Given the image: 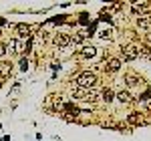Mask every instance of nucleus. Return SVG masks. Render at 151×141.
Returning <instances> with one entry per match:
<instances>
[{
  "label": "nucleus",
  "instance_id": "nucleus-1",
  "mask_svg": "<svg viewBox=\"0 0 151 141\" xmlns=\"http://www.w3.org/2000/svg\"><path fill=\"white\" fill-rule=\"evenodd\" d=\"M75 85L77 87H83V89H97L99 85V77L91 73V70H83L75 77Z\"/></svg>",
  "mask_w": 151,
  "mask_h": 141
},
{
  "label": "nucleus",
  "instance_id": "nucleus-2",
  "mask_svg": "<svg viewBox=\"0 0 151 141\" xmlns=\"http://www.w3.org/2000/svg\"><path fill=\"white\" fill-rule=\"evenodd\" d=\"M101 55V50L97 47H93V45H87V47H83L81 50H79V59H85V60H91V59H97Z\"/></svg>",
  "mask_w": 151,
  "mask_h": 141
},
{
  "label": "nucleus",
  "instance_id": "nucleus-3",
  "mask_svg": "<svg viewBox=\"0 0 151 141\" xmlns=\"http://www.w3.org/2000/svg\"><path fill=\"white\" fill-rule=\"evenodd\" d=\"M131 10L137 16H151V2H133Z\"/></svg>",
  "mask_w": 151,
  "mask_h": 141
},
{
  "label": "nucleus",
  "instance_id": "nucleus-4",
  "mask_svg": "<svg viewBox=\"0 0 151 141\" xmlns=\"http://www.w3.org/2000/svg\"><path fill=\"white\" fill-rule=\"evenodd\" d=\"M52 42L58 48H67V47H70V35L69 32H55L52 35Z\"/></svg>",
  "mask_w": 151,
  "mask_h": 141
},
{
  "label": "nucleus",
  "instance_id": "nucleus-5",
  "mask_svg": "<svg viewBox=\"0 0 151 141\" xmlns=\"http://www.w3.org/2000/svg\"><path fill=\"white\" fill-rule=\"evenodd\" d=\"M121 57H123L125 63L139 59V55H137V45H127V47H123L121 48Z\"/></svg>",
  "mask_w": 151,
  "mask_h": 141
},
{
  "label": "nucleus",
  "instance_id": "nucleus-6",
  "mask_svg": "<svg viewBox=\"0 0 151 141\" xmlns=\"http://www.w3.org/2000/svg\"><path fill=\"white\" fill-rule=\"evenodd\" d=\"M121 65H123L121 59H113V57H111V59L105 60V67H103V69L107 70V73H111V75H113V73H119V70H121Z\"/></svg>",
  "mask_w": 151,
  "mask_h": 141
},
{
  "label": "nucleus",
  "instance_id": "nucleus-7",
  "mask_svg": "<svg viewBox=\"0 0 151 141\" xmlns=\"http://www.w3.org/2000/svg\"><path fill=\"white\" fill-rule=\"evenodd\" d=\"M16 32H18V36L16 38H22V40H28V38H32V26L30 24H18L16 26Z\"/></svg>",
  "mask_w": 151,
  "mask_h": 141
},
{
  "label": "nucleus",
  "instance_id": "nucleus-8",
  "mask_svg": "<svg viewBox=\"0 0 151 141\" xmlns=\"http://www.w3.org/2000/svg\"><path fill=\"white\" fill-rule=\"evenodd\" d=\"M115 99L121 103V105H131V103L135 101V97L129 93V91H119V93L115 95Z\"/></svg>",
  "mask_w": 151,
  "mask_h": 141
},
{
  "label": "nucleus",
  "instance_id": "nucleus-9",
  "mask_svg": "<svg viewBox=\"0 0 151 141\" xmlns=\"http://www.w3.org/2000/svg\"><path fill=\"white\" fill-rule=\"evenodd\" d=\"M99 101H103L105 105H111V103L115 101V91H113L111 87L103 89V91H101V99H99Z\"/></svg>",
  "mask_w": 151,
  "mask_h": 141
},
{
  "label": "nucleus",
  "instance_id": "nucleus-10",
  "mask_svg": "<svg viewBox=\"0 0 151 141\" xmlns=\"http://www.w3.org/2000/svg\"><path fill=\"white\" fill-rule=\"evenodd\" d=\"M113 35H115V28L113 26H103L101 30H97V36L101 40H113Z\"/></svg>",
  "mask_w": 151,
  "mask_h": 141
},
{
  "label": "nucleus",
  "instance_id": "nucleus-11",
  "mask_svg": "<svg viewBox=\"0 0 151 141\" xmlns=\"http://www.w3.org/2000/svg\"><path fill=\"white\" fill-rule=\"evenodd\" d=\"M10 73H12V63L2 60V63H0V79H8Z\"/></svg>",
  "mask_w": 151,
  "mask_h": 141
},
{
  "label": "nucleus",
  "instance_id": "nucleus-12",
  "mask_svg": "<svg viewBox=\"0 0 151 141\" xmlns=\"http://www.w3.org/2000/svg\"><path fill=\"white\" fill-rule=\"evenodd\" d=\"M137 55H139V59H151V47L149 45H137Z\"/></svg>",
  "mask_w": 151,
  "mask_h": 141
},
{
  "label": "nucleus",
  "instance_id": "nucleus-13",
  "mask_svg": "<svg viewBox=\"0 0 151 141\" xmlns=\"http://www.w3.org/2000/svg\"><path fill=\"white\" fill-rule=\"evenodd\" d=\"M135 24H137V28H141V30H151V16H139Z\"/></svg>",
  "mask_w": 151,
  "mask_h": 141
},
{
  "label": "nucleus",
  "instance_id": "nucleus-14",
  "mask_svg": "<svg viewBox=\"0 0 151 141\" xmlns=\"http://www.w3.org/2000/svg\"><path fill=\"white\" fill-rule=\"evenodd\" d=\"M85 38H87V32H85V30H79L77 35L70 36V45H83Z\"/></svg>",
  "mask_w": 151,
  "mask_h": 141
},
{
  "label": "nucleus",
  "instance_id": "nucleus-15",
  "mask_svg": "<svg viewBox=\"0 0 151 141\" xmlns=\"http://www.w3.org/2000/svg\"><path fill=\"white\" fill-rule=\"evenodd\" d=\"M123 83H127L129 87H139V83H141V79H137L133 73H129V75H125V79H123Z\"/></svg>",
  "mask_w": 151,
  "mask_h": 141
},
{
  "label": "nucleus",
  "instance_id": "nucleus-16",
  "mask_svg": "<svg viewBox=\"0 0 151 141\" xmlns=\"http://www.w3.org/2000/svg\"><path fill=\"white\" fill-rule=\"evenodd\" d=\"M97 22H107L109 26H113V16H111V12H101L99 14V18H97Z\"/></svg>",
  "mask_w": 151,
  "mask_h": 141
},
{
  "label": "nucleus",
  "instance_id": "nucleus-17",
  "mask_svg": "<svg viewBox=\"0 0 151 141\" xmlns=\"http://www.w3.org/2000/svg\"><path fill=\"white\" fill-rule=\"evenodd\" d=\"M67 18H69L67 14H58V16H52L48 22H50V24H63V22H67Z\"/></svg>",
  "mask_w": 151,
  "mask_h": 141
},
{
  "label": "nucleus",
  "instance_id": "nucleus-18",
  "mask_svg": "<svg viewBox=\"0 0 151 141\" xmlns=\"http://www.w3.org/2000/svg\"><path fill=\"white\" fill-rule=\"evenodd\" d=\"M127 121L131 123V125H139V123H141V121H139V113H129Z\"/></svg>",
  "mask_w": 151,
  "mask_h": 141
},
{
  "label": "nucleus",
  "instance_id": "nucleus-19",
  "mask_svg": "<svg viewBox=\"0 0 151 141\" xmlns=\"http://www.w3.org/2000/svg\"><path fill=\"white\" fill-rule=\"evenodd\" d=\"M79 24H87V26L91 24V20H89V14H87V12H81V14H79Z\"/></svg>",
  "mask_w": 151,
  "mask_h": 141
},
{
  "label": "nucleus",
  "instance_id": "nucleus-20",
  "mask_svg": "<svg viewBox=\"0 0 151 141\" xmlns=\"http://www.w3.org/2000/svg\"><path fill=\"white\" fill-rule=\"evenodd\" d=\"M147 101H151V91H145L139 95V103H147Z\"/></svg>",
  "mask_w": 151,
  "mask_h": 141
},
{
  "label": "nucleus",
  "instance_id": "nucleus-21",
  "mask_svg": "<svg viewBox=\"0 0 151 141\" xmlns=\"http://www.w3.org/2000/svg\"><path fill=\"white\" fill-rule=\"evenodd\" d=\"M28 65H30L28 59L26 57H20V70H28Z\"/></svg>",
  "mask_w": 151,
  "mask_h": 141
},
{
  "label": "nucleus",
  "instance_id": "nucleus-22",
  "mask_svg": "<svg viewBox=\"0 0 151 141\" xmlns=\"http://www.w3.org/2000/svg\"><path fill=\"white\" fill-rule=\"evenodd\" d=\"M6 55V42H0V59Z\"/></svg>",
  "mask_w": 151,
  "mask_h": 141
}]
</instances>
